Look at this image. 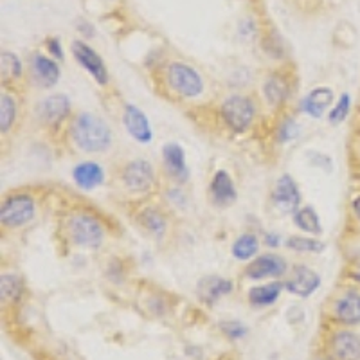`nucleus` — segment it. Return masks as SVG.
Listing matches in <instances>:
<instances>
[{"instance_id": "nucleus-3", "label": "nucleus", "mask_w": 360, "mask_h": 360, "mask_svg": "<svg viewBox=\"0 0 360 360\" xmlns=\"http://www.w3.org/2000/svg\"><path fill=\"white\" fill-rule=\"evenodd\" d=\"M166 82L182 98H198L204 92V79L188 63H169L166 69Z\"/></svg>"}, {"instance_id": "nucleus-8", "label": "nucleus", "mask_w": 360, "mask_h": 360, "mask_svg": "<svg viewBox=\"0 0 360 360\" xmlns=\"http://www.w3.org/2000/svg\"><path fill=\"white\" fill-rule=\"evenodd\" d=\"M328 353L335 360H360V333L340 328L328 339Z\"/></svg>"}, {"instance_id": "nucleus-30", "label": "nucleus", "mask_w": 360, "mask_h": 360, "mask_svg": "<svg viewBox=\"0 0 360 360\" xmlns=\"http://www.w3.org/2000/svg\"><path fill=\"white\" fill-rule=\"evenodd\" d=\"M349 108H352V98H349L348 92H344V94L339 98V101H337L335 107L330 110V123L332 124L342 123L344 119L348 117Z\"/></svg>"}, {"instance_id": "nucleus-24", "label": "nucleus", "mask_w": 360, "mask_h": 360, "mask_svg": "<svg viewBox=\"0 0 360 360\" xmlns=\"http://www.w3.org/2000/svg\"><path fill=\"white\" fill-rule=\"evenodd\" d=\"M294 221L299 229L304 231L308 234H315L319 236L323 233V227H321V220L317 217V213L314 211V207H301L294 213Z\"/></svg>"}, {"instance_id": "nucleus-28", "label": "nucleus", "mask_w": 360, "mask_h": 360, "mask_svg": "<svg viewBox=\"0 0 360 360\" xmlns=\"http://www.w3.org/2000/svg\"><path fill=\"white\" fill-rule=\"evenodd\" d=\"M287 247L290 250L303 254H319L324 250V243L321 240L307 236H290L287 240Z\"/></svg>"}, {"instance_id": "nucleus-34", "label": "nucleus", "mask_w": 360, "mask_h": 360, "mask_svg": "<svg viewBox=\"0 0 360 360\" xmlns=\"http://www.w3.org/2000/svg\"><path fill=\"white\" fill-rule=\"evenodd\" d=\"M314 360H335L330 353H323V355H317Z\"/></svg>"}, {"instance_id": "nucleus-11", "label": "nucleus", "mask_w": 360, "mask_h": 360, "mask_svg": "<svg viewBox=\"0 0 360 360\" xmlns=\"http://www.w3.org/2000/svg\"><path fill=\"white\" fill-rule=\"evenodd\" d=\"M70 51H72L74 58H76V62L86 70V72L99 83V85H107L108 82V72L107 67L103 63L101 58L98 56V53H94L92 47L85 44V41H72L70 45Z\"/></svg>"}, {"instance_id": "nucleus-33", "label": "nucleus", "mask_w": 360, "mask_h": 360, "mask_svg": "<svg viewBox=\"0 0 360 360\" xmlns=\"http://www.w3.org/2000/svg\"><path fill=\"white\" fill-rule=\"evenodd\" d=\"M276 238H278V236H276V234H266V236H265V242L266 243H269V245H279V240H276Z\"/></svg>"}, {"instance_id": "nucleus-20", "label": "nucleus", "mask_w": 360, "mask_h": 360, "mask_svg": "<svg viewBox=\"0 0 360 360\" xmlns=\"http://www.w3.org/2000/svg\"><path fill=\"white\" fill-rule=\"evenodd\" d=\"M285 285H281V281L266 283V285H259V287H254L249 290V303L256 308L270 307L272 303L278 301V297L281 295V290Z\"/></svg>"}, {"instance_id": "nucleus-27", "label": "nucleus", "mask_w": 360, "mask_h": 360, "mask_svg": "<svg viewBox=\"0 0 360 360\" xmlns=\"http://www.w3.org/2000/svg\"><path fill=\"white\" fill-rule=\"evenodd\" d=\"M0 70L4 82H17L22 76V63L17 56L9 51H2L0 54Z\"/></svg>"}, {"instance_id": "nucleus-6", "label": "nucleus", "mask_w": 360, "mask_h": 360, "mask_svg": "<svg viewBox=\"0 0 360 360\" xmlns=\"http://www.w3.org/2000/svg\"><path fill=\"white\" fill-rule=\"evenodd\" d=\"M332 319L342 328L360 326V292L359 290H344L342 294L333 299L330 307Z\"/></svg>"}, {"instance_id": "nucleus-9", "label": "nucleus", "mask_w": 360, "mask_h": 360, "mask_svg": "<svg viewBox=\"0 0 360 360\" xmlns=\"http://www.w3.org/2000/svg\"><path fill=\"white\" fill-rule=\"evenodd\" d=\"M287 262L285 258H281L279 254L266 252L254 258L249 265L245 266V276L254 281H262V279L269 278H281V276L287 274Z\"/></svg>"}, {"instance_id": "nucleus-1", "label": "nucleus", "mask_w": 360, "mask_h": 360, "mask_svg": "<svg viewBox=\"0 0 360 360\" xmlns=\"http://www.w3.org/2000/svg\"><path fill=\"white\" fill-rule=\"evenodd\" d=\"M70 139L76 148L86 153H101L112 144V131L101 117L94 114H78L70 123Z\"/></svg>"}, {"instance_id": "nucleus-19", "label": "nucleus", "mask_w": 360, "mask_h": 360, "mask_svg": "<svg viewBox=\"0 0 360 360\" xmlns=\"http://www.w3.org/2000/svg\"><path fill=\"white\" fill-rule=\"evenodd\" d=\"M74 180L76 184L83 189H94L99 184H103V179H105V173L103 168L96 162H82L78 164L72 172Z\"/></svg>"}, {"instance_id": "nucleus-12", "label": "nucleus", "mask_w": 360, "mask_h": 360, "mask_svg": "<svg viewBox=\"0 0 360 360\" xmlns=\"http://www.w3.org/2000/svg\"><path fill=\"white\" fill-rule=\"evenodd\" d=\"M299 188L295 184V180L290 175H281L278 179L272 191V202H274L276 209L281 211L283 214L295 213L299 209Z\"/></svg>"}, {"instance_id": "nucleus-2", "label": "nucleus", "mask_w": 360, "mask_h": 360, "mask_svg": "<svg viewBox=\"0 0 360 360\" xmlns=\"http://www.w3.org/2000/svg\"><path fill=\"white\" fill-rule=\"evenodd\" d=\"M254 117H256V105L249 96H229L221 105V119L234 134L245 131L254 123Z\"/></svg>"}, {"instance_id": "nucleus-32", "label": "nucleus", "mask_w": 360, "mask_h": 360, "mask_svg": "<svg viewBox=\"0 0 360 360\" xmlns=\"http://www.w3.org/2000/svg\"><path fill=\"white\" fill-rule=\"evenodd\" d=\"M352 211L360 224V195H356V197L352 200Z\"/></svg>"}, {"instance_id": "nucleus-5", "label": "nucleus", "mask_w": 360, "mask_h": 360, "mask_svg": "<svg viewBox=\"0 0 360 360\" xmlns=\"http://www.w3.org/2000/svg\"><path fill=\"white\" fill-rule=\"evenodd\" d=\"M67 233H69L72 243L79 247H89V249L101 245L103 238H105L103 225L94 217L85 213H78L70 218L69 225H67Z\"/></svg>"}, {"instance_id": "nucleus-17", "label": "nucleus", "mask_w": 360, "mask_h": 360, "mask_svg": "<svg viewBox=\"0 0 360 360\" xmlns=\"http://www.w3.org/2000/svg\"><path fill=\"white\" fill-rule=\"evenodd\" d=\"M333 99H335V94L330 86H317L303 99L301 107L311 117H323L324 112L332 107Z\"/></svg>"}, {"instance_id": "nucleus-29", "label": "nucleus", "mask_w": 360, "mask_h": 360, "mask_svg": "<svg viewBox=\"0 0 360 360\" xmlns=\"http://www.w3.org/2000/svg\"><path fill=\"white\" fill-rule=\"evenodd\" d=\"M22 281L17 276H2V283H0V294H2V301H15L22 295Z\"/></svg>"}, {"instance_id": "nucleus-16", "label": "nucleus", "mask_w": 360, "mask_h": 360, "mask_svg": "<svg viewBox=\"0 0 360 360\" xmlns=\"http://www.w3.org/2000/svg\"><path fill=\"white\" fill-rule=\"evenodd\" d=\"M124 124H127V130L130 131V135L135 141L139 143H150L152 141V128L148 123V117L134 105H127L124 107Z\"/></svg>"}, {"instance_id": "nucleus-4", "label": "nucleus", "mask_w": 360, "mask_h": 360, "mask_svg": "<svg viewBox=\"0 0 360 360\" xmlns=\"http://www.w3.org/2000/svg\"><path fill=\"white\" fill-rule=\"evenodd\" d=\"M37 214V204L31 195H11L6 198L0 209V221L8 229H20L33 220Z\"/></svg>"}, {"instance_id": "nucleus-13", "label": "nucleus", "mask_w": 360, "mask_h": 360, "mask_svg": "<svg viewBox=\"0 0 360 360\" xmlns=\"http://www.w3.org/2000/svg\"><path fill=\"white\" fill-rule=\"evenodd\" d=\"M29 69H31L33 82L41 89H51V86L56 85L58 79H60V74H62L58 63L51 58L44 56V54H33Z\"/></svg>"}, {"instance_id": "nucleus-14", "label": "nucleus", "mask_w": 360, "mask_h": 360, "mask_svg": "<svg viewBox=\"0 0 360 360\" xmlns=\"http://www.w3.org/2000/svg\"><path fill=\"white\" fill-rule=\"evenodd\" d=\"M70 101L63 94H54L45 98L38 107V115L40 121L47 127H58L63 123V119L69 115Z\"/></svg>"}, {"instance_id": "nucleus-22", "label": "nucleus", "mask_w": 360, "mask_h": 360, "mask_svg": "<svg viewBox=\"0 0 360 360\" xmlns=\"http://www.w3.org/2000/svg\"><path fill=\"white\" fill-rule=\"evenodd\" d=\"M263 94H265V99L272 105V107L281 105V103L288 98L287 79H283L278 74H272V76L266 78L265 83H263Z\"/></svg>"}, {"instance_id": "nucleus-25", "label": "nucleus", "mask_w": 360, "mask_h": 360, "mask_svg": "<svg viewBox=\"0 0 360 360\" xmlns=\"http://www.w3.org/2000/svg\"><path fill=\"white\" fill-rule=\"evenodd\" d=\"M259 250V242L256 234H242L238 238L236 242L233 243V256L236 259H242V262H247V259L254 258Z\"/></svg>"}, {"instance_id": "nucleus-21", "label": "nucleus", "mask_w": 360, "mask_h": 360, "mask_svg": "<svg viewBox=\"0 0 360 360\" xmlns=\"http://www.w3.org/2000/svg\"><path fill=\"white\" fill-rule=\"evenodd\" d=\"M233 290V283L224 278H209L198 285V294L207 303H214Z\"/></svg>"}, {"instance_id": "nucleus-7", "label": "nucleus", "mask_w": 360, "mask_h": 360, "mask_svg": "<svg viewBox=\"0 0 360 360\" xmlns=\"http://www.w3.org/2000/svg\"><path fill=\"white\" fill-rule=\"evenodd\" d=\"M121 180L131 193H146L155 184V169L148 160L135 159L124 164Z\"/></svg>"}, {"instance_id": "nucleus-35", "label": "nucleus", "mask_w": 360, "mask_h": 360, "mask_svg": "<svg viewBox=\"0 0 360 360\" xmlns=\"http://www.w3.org/2000/svg\"><path fill=\"white\" fill-rule=\"evenodd\" d=\"M353 278L356 279V283H360V266L355 270V274H353Z\"/></svg>"}, {"instance_id": "nucleus-15", "label": "nucleus", "mask_w": 360, "mask_h": 360, "mask_svg": "<svg viewBox=\"0 0 360 360\" xmlns=\"http://www.w3.org/2000/svg\"><path fill=\"white\" fill-rule=\"evenodd\" d=\"M209 193H211V198H213L214 204L220 205V207H227V205L234 204V200L238 197L233 179L224 169H218L214 173L213 180H211V186H209Z\"/></svg>"}, {"instance_id": "nucleus-18", "label": "nucleus", "mask_w": 360, "mask_h": 360, "mask_svg": "<svg viewBox=\"0 0 360 360\" xmlns=\"http://www.w3.org/2000/svg\"><path fill=\"white\" fill-rule=\"evenodd\" d=\"M162 159H164V166L168 169L169 175L173 179H176L180 182H184L188 179V164H186V155L184 150L179 146V144L172 143L168 146H164L162 150Z\"/></svg>"}, {"instance_id": "nucleus-31", "label": "nucleus", "mask_w": 360, "mask_h": 360, "mask_svg": "<svg viewBox=\"0 0 360 360\" xmlns=\"http://www.w3.org/2000/svg\"><path fill=\"white\" fill-rule=\"evenodd\" d=\"M47 45H49V49L53 51V54L56 58H62V47H60V44H58L56 38H53V40L47 41Z\"/></svg>"}, {"instance_id": "nucleus-26", "label": "nucleus", "mask_w": 360, "mask_h": 360, "mask_svg": "<svg viewBox=\"0 0 360 360\" xmlns=\"http://www.w3.org/2000/svg\"><path fill=\"white\" fill-rule=\"evenodd\" d=\"M15 117H17V103L11 94L2 92V96H0V130H2V135L11 130Z\"/></svg>"}, {"instance_id": "nucleus-10", "label": "nucleus", "mask_w": 360, "mask_h": 360, "mask_svg": "<svg viewBox=\"0 0 360 360\" xmlns=\"http://www.w3.org/2000/svg\"><path fill=\"white\" fill-rule=\"evenodd\" d=\"M319 285L321 276L308 265L292 266L287 276V281H285V288L297 297H308L319 288Z\"/></svg>"}, {"instance_id": "nucleus-23", "label": "nucleus", "mask_w": 360, "mask_h": 360, "mask_svg": "<svg viewBox=\"0 0 360 360\" xmlns=\"http://www.w3.org/2000/svg\"><path fill=\"white\" fill-rule=\"evenodd\" d=\"M139 221L144 229H148L150 234H155V236H162L166 233V227H168V220L160 211H157L155 207H146L143 213L139 214Z\"/></svg>"}]
</instances>
